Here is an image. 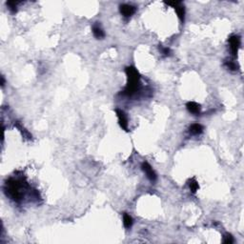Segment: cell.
I'll return each mask as SVG.
<instances>
[{
	"label": "cell",
	"instance_id": "obj_9",
	"mask_svg": "<svg viewBox=\"0 0 244 244\" xmlns=\"http://www.w3.org/2000/svg\"><path fill=\"white\" fill-rule=\"evenodd\" d=\"M93 34H94V35L97 39H101V38H103L105 36V34L103 32V30L99 26H97V25H95L93 27Z\"/></svg>",
	"mask_w": 244,
	"mask_h": 244
},
{
	"label": "cell",
	"instance_id": "obj_10",
	"mask_svg": "<svg viewBox=\"0 0 244 244\" xmlns=\"http://www.w3.org/2000/svg\"><path fill=\"white\" fill-rule=\"evenodd\" d=\"M190 132L194 134H199L203 132V127L200 124L195 123L190 127Z\"/></svg>",
	"mask_w": 244,
	"mask_h": 244
},
{
	"label": "cell",
	"instance_id": "obj_3",
	"mask_svg": "<svg viewBox=\"0 0 244 244\" xmlns=\"http://www.w3.org/2000/svg\"><path fill=\"white\" fill-rule=\"evenodd\" d=\"M166 4L173 6L177 13V16L180 19L181 22H184V17H185V8L182 6L180 2H166Z\"/></svg>",
	"mask_w": 244,
	"mask_h": 244
},
{
	"label": "cell",
	"instance_id": "obj_12",
	"mask_svg": "<svg viewBox=\"0 0 244 244\" xmlns=\"http://www.w3.org/2000/svg\"><path fill=\"white\" fill-rule=\"evenodd\" d=\"M15 126H16L18 129H19V131L22 133V134H23V136H25V137H27V138H32V135H30V134H29V132L24 128V127H22L21 125H20V123L19 122H16V123H15Z\"/></svg>",
	"mask_w": 244,
	"mask_h": 244
},
{
	"label": "cell",
	"instance_id": "obj_16",
	"mask_svg": "<svg viewBox=\"0 0 244 244\" xmlns=\"http://www.w3.org/2000/svg\"><path fill=\"white\" fill-rule=\"evenodd\" d=\"M226 66L230 69V70H232V71H235V70H237V66H236V64L234 63V62H232V61H229V62H226Z\"/></svg>",
	"mask_w": 244,
	"mask_h": 244
},
{
	"label": "cell",
	"instance_id": "obj_13",
	"mask_svg": "<svg viewBox=\"0 0 244 244\" xmlns=\"http://www.w3.org/2000/svg\"><path fill=\"white\" fill-rule=\"evenodd\" d=\"M189 186H190V190H191L192 193H194V194L198 190V188H199V186H198V183L196 182L195 179H192V180L190 181Z\"/></svg>",
	"mask_w": 244,
	"mask_h": 244
},
{
	"label": "cell",
	"instance_id": "obj_4",
	"mask_svg": "<svg viewBox=\"0 0 244 244\" xmlns=\"http://www.w3.org/2000/svg\"><path fill=\"white\" fill-rule=\"evenodd\" d=\"M141 168H142L143 172L146 174L147 177L152 182H155L157 180V174L155 173L154 170H152V168L151 167V165L148 162H143L142 165H141Z\"/></svg>",
	"mask_w": 244,
	"mask_h": 244
},
{
	"label": "cell",
	"instance_id": "obj_2",
	"mask_svg": "<svg viewBox=\"0 0 244 244\" xmlns=\"http://www.w3.org/2000/svg\"><path fill=\"white\" fill-rule=\"evenodd\" d=\"M6 186H7V189H6L7 194H9V195L14 201L19 202L22 197V194L20 192L21 185L19 184V182L16 180H13V179H9L6 183Z\"/></svg>",
	"mask_w": 244,
	"mask_h": 244
},
{
	"label": "cell",
	"instance_id": "obj_7",
	"mask_svg": "<svg viewBox=\"0 0 244 244\" xmlns=\"http://www.w3.org/2000/svg\"><path fill=\"white\" fill-rule=\"evenodd\" d=\"M120 12L125 17H130L135 12V8L132 5L123 4L120 6Z\"/></svg>",
	"mask_w": 244,
	"mask_h": 244
},
{
	"label": "cell",
	"instance_id": "obj_18",
	"mask_svg": "<svg viewBox=\"0 0 244 244\" xmlns=\"http://www.w3.org/2000/svg\"><path fill=\"white\" fill-rule=\"evenodd\" d=\"M5 85V79H4V76H1V86L3 87Z\"/></svg>",
	"mask_w": 244,
	"mask_h": 244
},
{
	"label": "cell",
	"instance_id": "obj_14",
	"mask_svg": "<svg viewBox=\"0 0 244 244\" xmlns=\"http://www.w3.org/2000/svg\"><path fill=\"white\" fill-rule=\"evenodd\" d=\"M7 5H8L9 9L12 11V12H16V2L9 1V2H7Z\"/></svg>",
	"mask_w": 244,
	"mask_h": 244
},
{
	"label": "cell",
	"instance_id": "obj_11",
	"mask_svg": "<svg viewBox=\"0 0 244 244\" xmlns=\"http://www.w3.org/2000/svg\"><path fill=\"white\" fill-rule=\"evenodd\" d=\"M123 223H124V226L126 228H131V226L133 225V218L130 215H128V214H124Z\"/></svg>",
	"mask_w": 244,
	"mask_h": 244
},
{
	"label": "cell",
	"instance_id": "obj_1",
	"mask_svg": "<svg viewBox=\"0 0 244 244\" xmlns=\"http://www.w3.org/2000/svg\"><path fill=\"white\" fill-rule=\"evenodd\" d=\"M126 74H127V85L124 90V94L128 96H133L135 92L138 89L139 86V80H140V73H138L134 67H127L126 70Z\"/></svg>",
	"mask_w": 244,
	"mask_h": 244
},
{
	"label": "cell",
	"instance_id": "obj_15",
	"mask_svg": "<svg viewBox=\"0 0 244 244\" xmlns=\"http://www.w3.org/2000/svg\"><path fill=\"white\" fill-rule=\"evenodd\" d=\"M223 242H224L225 244H232V243L234 242V238H233V237H232L231 235H226L225 237H224Z\"/></svg>",
	"mask_w": 244,
	"mask_h": 244
},
{
	"label": "cell",
	"instance_id": "obj_6",
	"mask_svg": "<svg viewBox=\"0 0 244 244\" xmlns=\"http://www.w3.org/2000/svg\"><path fill=\"white\" fill-rule=\"evenodd\" d=\"M115 113L118 117V123H119L120 127L124 131H128V120H127V116H126L125 113L120 109H116Z\"/></svg>",
	"mask_w": 244,
	"mask_h": 244
},
{
	"label": "cell",
	"instance_id": "obj_5",
	"mask_svg": "<svg viewBox=\"0 0 244 244\" xmlns=\"http://www.w3.org/2000/svg\"><path fill=\"white\" fill-rule=\"evenodd\" d=\"M229 44H230L232 54L234 55H237L238 49L240 47V37L238 35H232L229 38Z\"/></svg>",
	"mask_w": 244,
	"mask_h": 244
},
{
	"label": "cell",
	"instance_id": "obj_8",
	"mask_svg": "<svg viewBox=\"0 0 244 244\" xmlns=\"http://www.w3.org/2000/svg\"><path fill=\"white\" fill-rule=\"evenodd\" d=\"M186 107L187 109L190 113L194 114V115H197L199 114L200 112V105L197 104L196 102H194V101H190L186 104Z\"/></svg>",
	"mask_w": 244,
	"mask_h": 244
},
{
	"label": "cell",
	"instance_id": "obj_17",
	"mask_svg": "<svg viewBox=\"0 0 244 244\" xmlns=\"http://www.w3.org/2000/svg\"><path fill=\"white\" fill-rule=\"evenodd\" d=\"M160 49H161V52H162V54H163L164 55H169V54H170V53H171L170 49H168V48H163V47H160Z\"/></svg>",
	"mask_w": 244,
	"mask_h": 244
}]
</instances>
